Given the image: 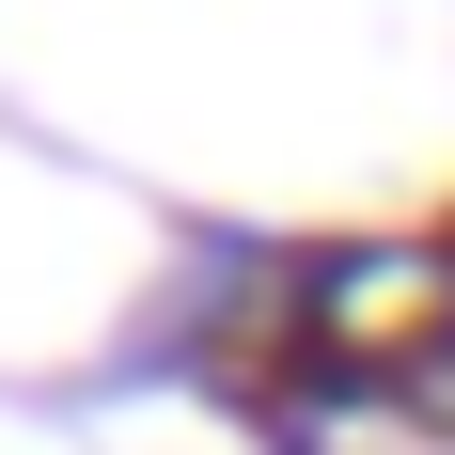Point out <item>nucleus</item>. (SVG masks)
<instances>
[{
	"mask_svg": "<svg viewBox=\"0 0 455 455\" xmlns=\"http://www.w3.org/2000/svg\"><path fill=\"white\" fill-rule=\"evenodd\" d=\"M299 330H315L330 362H409V346H440V330H455V251H393V235L315 251Z\"/></svg>",
	"mask_w": 455,
	"mask_h": 455,
	"instance_id": "obj_1",
	"label": "nucleus"
}]
</instances>
